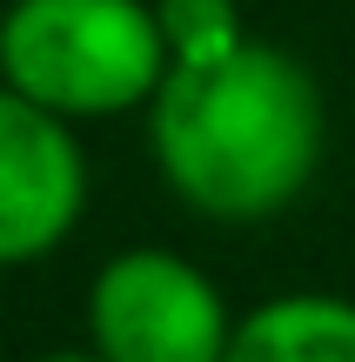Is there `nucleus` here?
Instances as JSON below:
<instances>
[{
	"instance_id": "obj_1",
	"label": "nucleus",
	"mask_w": 355,
	"mask_h": 362,
	"mask_svg": "<svg viewBox=\"0 0 355 362\" xmlns=\"http://www.w3.org/2000/svg\"><path fill=\"white\" fill-rule=\"evenodd\" d=\"M168 74L148 134L168 188L195 215L268 221L322 161V94L302 61L241 34L235 0H155Z\"/></svg>"
},
{
	"instance_id": "obj_2",
	"label": "nucleus",
	"mask_w": 355,
	"mask_h": 362,
	"mask_svg": "<svg viewBox=\"0 0 355 362\" xmlns=\"http://www.w3.org/2000/svg\"><path fill=\"white\" fill-rule=\"evenodd\" d=\"M168 34L148 0H13L0 21V81L61 121L155 101Z\"/></svg>"
},
{
	"instance_id": "obj_3",
	"label": "nucleus",
	"mask_w": 355,
	"mask_h": 362,
	"mask_svg": "<svg viewBox=\"0 0 355 362\" xmlns=\"http://www.w3.org/2000/svg\"><path fill=\"white\" fill-rule=\"evenodd\" d=\"M88 336L101 362H222L235 322L195 262L128 248L88 288Z\"/></svg>"
},
{
	"instance_id": "obj_4",
	"label": "nucleus",
	"mask_w": 355,
	"mask_h": 362,
	"mask_svg": "<svg viewBox=\"0 0 355 362\" xmlns=\"http://www.w3.org/2000/svg\"><path fill=\"white\" fill-rule=\"evenodd\" d=\"M88 208V161L61 115L0 81V269L40 262Z\"/></svg>"
},
{
	"instance_id": "obj_5",
	"label": "nucleus",
	"mask_w": 355,
	"mask_h": 362,
	"mask_svg": "<svg viewBox=\"0 0 355 362\" xmlns=\"http://www.w3.org/2000/svg\"><path fill=\"white\" fill-rule=\"evenodd\" d=\"M222 362H355V302L275 296L235 322Z\"/></svg>"
},
{
	"instance_id": "obj_6",
	"label": "nucleus",
	"mask_w": 355,
	"mask_h": 362,
	"mask_svg": "<svg viewBox=\"0 0 355 362\" xmlns=\"http://www.w3.org/2000/svg\"><path fill=\"white\" fill-rule=\"evenodd\" d=\"M40 362H101V356H40Z\"/></svg>"
}]
</instances>
